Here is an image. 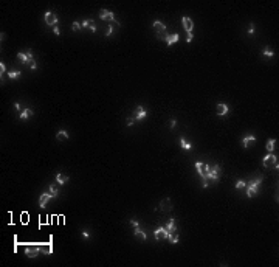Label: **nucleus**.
Wrapping results in <instances>:
<instances>
[{"instance_id":"c03bdc74","label":"nucleus","mask_w":279,"mask_h":267,"mask_svg":"<svg viewBox=\"0 0 279 267\" xmlns=\"http://www.w3.org/2000/svg\"><path fill=\"white\" fill-rule=\"evenodd\" d=\"M5 37H6V36H5V33H2V34H0V39H2V42L5 41Z\"/></svg>"},{"instance_id":"a19ab883","label":"nucleus","mask_w":279,"mask_h":267,"mask_svg":"<svg viewBox=\"0 0 279 267\" xmlns=\"http://www.w3.org/2000/svg\"><path fill=\"white\" fill-rule=\"evenodd\" d=\"M30 67H31L33 70H36V68H37V64H36V61H33V62L30 64Z\"/></svg>"},{"instance_id":"473e14b6","label":"nucleus","mask_w":279,"mask_h":267,"mask_svg":"<svg viewBox=\"0 0 279 267\" xmlns=\"http://www.w3.org/2000/svg\"><path fill=\"white\" fill-rule=\"evenodd\" d=\"M90 23H92V20H82V23H81V26H82V28H89Z\"/></svg>"},{"instance_id":"9b49d317","label":"nucleus","mask_w":279,"mask_h":267,"mask_svg":"<svg viewBox=\"0 0 279 267\" xmlns=\"http://www.w3.org/2000/svg\"><path fill=\"white\" fill-rule=\"evenodd\" d=\"M53 199V194L51 193H43L40 194V199H39V205H40V208H45L47 204H48V200Z\"/></svg>"},{"instance_id":"4c0bfd02","label":"nucleus","mask_w":279,"mask_h":267,"mask_svg":"<svg viewBox=\"0 0 279 267\" xmlns=\"http://www.w3.org/2000/svg\"><path fill=\"white\" fill-rule=\"evenodd\" d=\"M112 33H113V26L110 25V26H109V28H107V31H106V36H110Z\"/></svg>"},{"instance_id":"5701e85b","label":"nucleus","mask_w":279,"mask_h":267,"mask_svg":"<svg viewBox=\"0 0 279 267\" xmlns=\"http://www.w3.org/2000/svg\"><path fill=\"white\" fill-rule=\"evenodd\" d=\"M180 146H182V148H183L185 151H191V149H192V145H191V143H188V141H186L183 137L180 138Z\"/></svg>"},{"instance_id":"4be33fe9","label":"nucleus","mask_w":279,"mask_h":267,"mask_svg":"<svg viewBox=\"0 0 279 267\" xmlns=\"http://www.w3.org/2000/svg\"><path fill=\"white\" fill-rule=\"evenodd\" d=\"M166 230L169 233H174V231H177V228H175V219H171L168 222V225H166Z\"/></svg>"},{"instance_id":"412c9836","label":"nucleus","mask_w":279,"mask_h":267,"mask_svg":"<svg viewBox=\"0 0 279 267\" xmlns=\"http://www.w3.org/2000/svg\"><path fill=\"white\" fill-rule=\"evenodd\" d=\"M17 58H19V61H20L22 64H31V62H33L31 59L26 56V53H19V54H17Z\"/></svg>"},{"instance_id":"f3484780","label":"nucleus","mask_w":279,"mask_h":267,"mask_svg":"<svg viewBox=\"0 0 279 267\" xmlns=\"http://www.w3.org/2000/svg\"><path fill=\"white\" fill-rule=\"evenodd\" d=\"M33 113H34V112H33V109L26 107L25 110L20 113V120H28V118H31V117H33Z\"/></svg>"},{"instance_id":"f257e3e1","label":"nucleus","mask_w":279,"mask_h":267,"mask_svg":"<svg viewBox=\"0 0 279 267\" xmlns=\"http://www.w3.org/2000/svg\"><path fill=\"white\" fill-rule=\"evenodd\" d=\"M195 169H197V172H199L200 177H202V187L208 188V169H209V165L202 163V162H197L195 163Z\"/></svg>"},{"instance_id":"f704fd0d","label":"nucleus","mask_w":279,"mask_h":267,"mask_svg":"<svg viewBox=\"0 0 279 267\" xmlns=\"http://www.w3.org/2000/svg\"><path fill=\"white\" fill-rule=\"evenodd\" d=\"M130 224H132L133 227H140V222H138V221H136V219H135V217H133V219H130Z\"/></svg>"},{"instance_id":"37998d69","label":"nucleus","mask_w":279,"mask_h":267,"mask_svg":"<svg viewBox=\"0 0 279 267\" xmlns=\"http://www.w3.org/2000/svg\"><path fill=\"white\" fill-rule=\"evenodd\" d=\"M14 109H16V110H20V104H19V103H14Z\"/></svg>"},{"instance_id":"e433bc0d","label":"nucleus","mask_w":279,"mask_h":267,"mask_svg":"<svg viewBox=\"0 0 279 267\" xmlns=\"http://www.w3.org/2000/svg\"><path fill=\"white\" fill-rule=\"evenodd\" d=\"M248 34H250V36H253V34H254V25H253V23H251V26L248 28Z\"/></svg>"},{"instance_id":"c9c22d12","label":"nucleus","mask_w":279,"mask_h":267,"mask_svg":"<svg viewBox=\"0 0 279 267\" xmlns=\"http://www.w3.org/2000/svg\"><path fill=\"white\" fill-rule=\"evenodd\" d=\"M175 124H177V121H175V120H169V127H171V129H174V127H175Z\"/></svg>"},{"instance_id":"1a4fd4ad","label":"nucleus","mask_w":279,"mask_h":267,"mask_svg":"<svg viewBox=\"0 0 279 267\" xmlns=\"http://www.w3.org/2000/svg\"><path fill=\"white\" fill-rule=\"evenodd\" d=\"M182 23H183V28H185V31L188 33H192V28H194V22L191 20L189 17H183L182 19Z\"/></svg>"},{"instance_id":"58836bf2","label":"nucleus","mask_w":279,"mask_h":267,"mask_svg":"<svg viewBox=\"0 0 279 267\" xmlns=\"http://www.w3.org/2000/svg\"><path fill=\"white\" fill-rule=\"evenodd\" d=\"M53 31H54V34H56V36H59V34H61V30H59V26H54V28H53Z\"/></svg>"},{"instance_id":"aec40b11","label":"nucleus","mask_w":279,"mask_h":267,"mask_svg":"<svg viewBox=\"0 0 279 267\" xmlns=\"http://www.w3.org/2000/svg\"><path fill=\"white\" fill-rule=\"evenodd\" d=\"M168 239H169V242H171V244H178V241H180V238H178V233H177V231H174V233H169Z\"/></svg>"},{"instance_id":"c85d7f7f","label":"nucleus","mask_w":279,"mask_h":267,"mask_svg":"<svg viewBox=\"0 0 279 267\" xmlns=\"http://www.w3.org/2000/svg\"><path fill=\"white\" fill-rule=\"evenodd\" d=\"M234 187H236L237 189H240V188H245V187H247V182H244V180H237Z\"/></svg>"},{"instance_id":"9d476101","label":"nucleus","mask_w":279,"mask_h":267,"mask_svg":"<svg viewBox=\"0 0 279 267\" xmlns=\"http://www.w3.org/2000/svg\"><path fill=\"white\" fill-rule=\"evenodd\" d=\"M40 253V247H26L25 248V255L28 258H36Z\"/></svg>"},{"instance_id":"f8f14e48","label":"nucleus","mask_w":279,"mask_h":267,"mask_svg":"<svg viewBox=\"0 0 279 267\" xmlns=\"http://www.w3.org/2000/svg\"><path fill=\"white\" fill-rule=\"evenodd\" d=\"M99 19L101 20H115V14L110 13L107 9H101L99 11Z\"/></svg>"},{"instance_id":"2f4dec72","label":"nucleus","mask_w":279,"mask_h":267,"mask_svg":"<svg viewBox=\"0 0 279 267\" xmlns=\"http://www.w3.org/2000/svg\"><path fill=\"white\" fill-rule=\"evenodd\" d=\"M6 72V65H5L3 62H0V75H2V78H3V73Z\"/></svg>"},{"instance_id":"cd10ccee","label":"nucleus","mask_w":279,"mask_h":267,"mask_svg":"<svg viewBox=\"0 0 279 267\" xmlns=\"http://www.w3.org/2000/svg\"><path fill=\"white\" fill-rule=\"evenodd\" d=\"M8 76H9V79H16L20 76V72L19 70H11V72H8Z\"/></svg>"},{"instance_id":"a878e982","label":"nucleus","mask_w":279,"mask_h":267,"mask_svg":"<svg viewBox=\"0 0 279 267\" xmlns=\"http://www.w3.org/2000/svg\"><path fill=\"white\" fill-rule=\"evenodd\" d=\"M275 145H276V140H275V138L268 140V141H267V151L273 152V151H275Z\"/></svg>"},{"instance_id":"4468645a","label":"nucleus","mask_w":279,"mask_h":267,"mask_svg":"<svg viewBox=\"0 0 279 267\" xmlns=\"http://www.w3.org/2000/svg\"><path fill=\"white\" fill-rule=\"evenodd\" d=\"M160 208L163 211H171L172 210V202H171V199H165V200H161V204H160Z\"/></svg>"},{"instance_id":"72a5a7b5","label":"nucleus","mask_w":279,"mask_h":267,"mask_svg":"<svg viewBox=\"0 0 279 267\" xmlns=\"http://www.w3.org/2000/svg\"><path fill=\"white\" fill-rule=\"evenodd\" d=\"M92 235H90V231L89 230H82V238H85V239H89Z\"/></svg>"},{"instance_id":"39448f33","label":"nucleus","mask_w":279,"mask_h":267,"mask_svg":"<svg viewBox=\"0 0 279 267\" xmlns=\"http://www.w3.org/2000/svg\"><path fill=\"white\" fill-rule=\"evenodd\" d=\"M219 176H220V166L219 165H214V168L209 166V169H208V180L219 182Z\"/></svg>"},{"instance_id":"6e6552de","label":"nucleus","mask_w":279,"mask_h":267,"mask_svg":"<svg viewBox=\"0 0 279 267\" xmlns=\"http://www.w3.org/2000/svg\"><path fill=\"white\" fill-rule=\"evenodd\" d=\"M146 115H147L146 109L143 106H138V107H136V110H135V113H133V118L136 120V121H141V120L146 118Z\"/></svg>"},{"instance_id":"7ed1b4c3","label":"nucleus","mask_w":279,"mask_h":267,"mask_svg":"<svg viewBox=\"0 0 279 267\" xmlns=\"http://www.w3.org/2000/svg\"><path fill=\"white\" fill-rule=\"evenodd\" d=\"M261 183H262V179L258 177L256 180H251V182L247 185V196H248V197H254V196L259 193Z\"/></svg>"},{"instance_id":"dca6fc26","label":"nucleus","mask_w":279,"mask_h":267,"mask_svg":"<svg viewBox=\"0 0 279 267\" xmlns=\"http://www.w3.org/2000/svg\"><path fill=\"white\" fill-rule=\"evenodd\" d=\"M68 182V176H64V174H61V172H58L56 174V183H59V185H65Z\"/></svg>"},{"instance_id":"f03ea898","label":"nucleus","mask_w":279,"mask_h":267,"mask_svg":"<svg viewBox=\"0 0 279 267\" xmlns=\"http://www.w3.org/2000/svg\"><path fill=\"white\" fill-rule=\"evenodd\" d=\"M262 165H264V168H267V169H278L279 168L278 157L273 154V152H268V155H265L264 160H262Z\"/></svg>"},{"instance_id":"20e7f679","label":"nucleus","mask_w":279,"mask_h":267,"mask_svg":"<svg viewBox=\"0 0 279 267\" xmlns=\"http://www.w3.org/2000/svg\"><path fill=\"white\" fill-rule=\"evenodd\" d=\"M152 26H154V30H155V33H157V37L160 41H163V39H166V25L163 23V22H160V20H154V23H152Z\"/></svg>"},{"instance_id":"423d86ee","label":"nucleus","mask_w":279,"mask_h":267,"mask_svg":"<svg viewBox=\"0 0 279 267\" xmlns=\"http://www.w3.org/2000/svg\"><path fill=\"white\" fill-rule=\"evenodd\" d=\"M43 19H45V23L47 25H50V26H56L58 25V16L56 14H54V13H51V11H47V13H45V16H43Z\"/></svg>"},{"instance_id":"0eeeda50","label":"nucleus","mask_w":279,"mask_h":267,"mask_svg":"<svg viewBox=\"0 0 279 267\" xmlns=\"http://www.w3.org/2000/svg\"><path fill=\"white\" fill-rule=\"evenodd\" d=\"M154 236H155L157 241H161V239H168L169 231L166 230V227H158L157 230L154 231Z\"/></svg>"},{"instance_id":"b1692460","label":"nucleus","mask_w":279,"mask_h":267,"mask_svg":"<svg viewBox=\"0 0 279 267\" xmlns=\"http://www.w3.org/2000/svg\"><path fill=\"white\" fill-rule=\"evenodd\" d=\"M135 236H136V238H141L143 241H146V238H147V236H146V233L141 230L140 227H135Z\"/></svg>"},{"instance_id":"6ab92c4d","label":"nucleus","mask_w":279,"mask_h":267,"mask_svg":"<svg viewBox=\"0 0 279 267\" xmlns=\"http://www.w3.org/2000/svg\"><path fill=\"white\" fill-rule=\"evenodd\" d=\"M165 41H166L168 45L171 47L174 42H177V41H178V34H177V33H175V34H169V36H166V39H165Z\"/></svg>"},{"instance_id":"c756f323","label":"nucleus","mask_w":279,"mask_h":267,"mask_svg":"<svg viewBox=\"0 0 279 267\" xmlns=\"http://www.w3.org/2000/svg\"><path fill=\"white\" fill-rule=\"evenodd\" d=\"M82 26H81V23H78V22H73V25H72V30L73 31H79Z\"/></svg>"},{"instance_id":"ddd939ff","label":"nucleus","mask_w":279,"mask_h":267,"mask_svg":"<svg viewBox=\"0 0 279 267\" xmlns=\"http://www.w3.org/2000/svg\"><path fill=\"white\" fill-rule=\"evenodd\" d=\"M216 112H217V115L223 117V115H226V113L229 112V107H228V104H217Z\"/></svg>"},{"instance_id":"79ce46f5","label":"nucleus","mask_w":279,"mask_h":267,"mask_svg":"<svg viewBox=\"0 0 279 267\" xmlns=\"http://www.w3.org/2000/svg\"><path fill=\"white\" fill-rule=\"evenodd\" d=\"M89 28H90L93 33H95V31H96V25H95V23H90V26H89Z\"/></svg>"},{"instance_id":"7c9ffc66","label":"nucleus","mask_w":279,"mask_h":267,"mask_svg":"<svg viewBox=\"0 0 279 267\" xmlns=\"http://www.w3.org/2000/svg\"><path fill=\"white\" fill-rule=\"evenodd\" d=\"M135 121H136V120H135L133 117H130V118H127V121H126V124H127V126H133Z\"/></svg>"},{"instance_id":"a211bd4d","label":"nucleus","mask_w":279,"mask_h":267,"mask_svg":"<svg viewBox=\"0 0 279 267\" xmlns=\"http://www.w3.org/2000/svg\"><path fill=\"white\" fill-rule=\"evenodd\" d=\"M56 138L59 140V141H65V140H68V132L67 130H59V132L56 134Z\"/></svg>"},{"instance_id":"ea45409f","label":"nucleus","mask_w":279,"mask_h":267,"mask_svg":"<svg viewBox=\"0 0 279 267\" xmlns=\"http://www.w3.org/2000/svg\"><path fill=\"white\" fill-rule=\"evenodd\" d=\"M192 37H194V36H192V33H189V34H188V36H186V42H188V43H189L191 41H192Z\"/></svg>"},{"instance_id":"bb28decb","label":"nucleus","mask_w":279,"mask_h":267,"mask_svg":"<svg viewBox=\"0 0 279 267\" xmlns=\"http://www.w3.org/2000/svg\"><path fill=\"white\" fill-rule=\"evenodd\" d=\"M262 56H267V58H273V56H275V53H273V50H270L268 47H265L264 50H262Z\"/></svg>"},{"instance_id":"2eb2a0df","label":"nucleus","mask_w":279,"mask_h":267,"mask_svg":"<svg viewBox=\"0 0 279 267\" xmlns=\"http://www.w3.org/2000/svg\"><path fill=\"white\" fill-rule=\"evenodd\" d=\"M254 141H256V137H254V135H247V137H244L242 145H244V148H248L251 143H254Z\"/></svg>"},{"instance_id":"393cba45","label":"nucleus","mask_w":279,"mask_h":267,"mask_svg":"<svg viewBox=\"0 0 279 267\" xmlns=\"http://www.w3.org/2000/svg\"><path fill=\"white\" fill-rule=\"evenodd\" d=\"M50 193L53 194V197H58V196H59V188H58L56 183H51V185H50Z\"/></svg>"}]
</instances>
